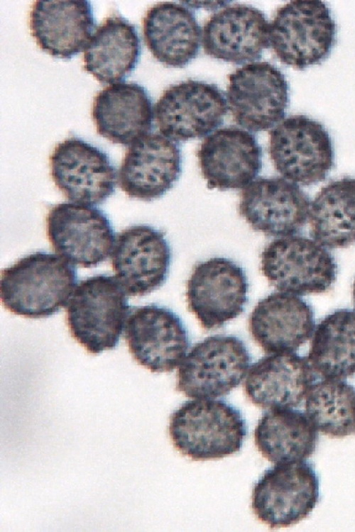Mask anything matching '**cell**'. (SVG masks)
Listing matches in <instances>:
<instances>
[{"label":"cell","instance_id":"cell-1","mask_svg":"<svg viewBox=\"0 0 355 532\" xmlns=\"http://www.w3.org/2000/svg\"><path fill=\"white\" fill-rule=\"evenodd\" d=\"M76 281L70 262L58 255L36 252L1 271V301L14 314L47 318L67 304Z\"/></svg>","mask_w":355,"mask_h":532},{"label":"cell","instance_id":"cell-2","mask_svg":"<svg viewBox=\"0 0 355 532\" xmlns=\"http://www.w3.org/2000/svg\"><path fill=\"white\" fill-rule=\"evenodd\" d=\"M168 433L174 448L195 461L221 459L239 452L247 434L241 411L221 399H197L173 411Z\"/></svg>","mask_w":355,"mask_h":532},{"label":"cell","instance_id":"cell-3","mask_svg":"<svg viewBox=\"0 0 355 532\" xmlns=\"http://www.w3.org/2000/svg\"><path fill=\"white\" fill-rule=\"evenodd\" d=\"M127 293L116 277H89L75 287L67 304L70 335L89 353L114 349L131 309Z\"/></svg>","mask_w":355,"mask_h":532},{"label":"cell","instance_id":"cell-4","mask_svg":"<svg viewBox=\"0 0 355 532\" xmlns=\"http://www.w3.org/2000/svg\"><path fill=\"white\" fill-rule=\"evenodd\" d=\"M337 25L321 0H293L279 7L270 24V45L285 65L297 70L323 62L336 43Z\"/></svg>","mask_w":355,"mask_h":532},{"label":"cell","instance_id":"cell-5","mask_svg":"<svg viewBox=\"0 0 355 532\" xmlns=\"http://www.w3.org/2000/svg\"><path fill=\"white\" fill-rule=\"evenodd\" d=\"M251 358L244 343L232 335H215L196 343L176 373V389L195 399L227 395L245 377Z\"/></svg>","mask_w":355,"mask_h":532},{"label":"cell","instance_id":"cell-6","mask_svg":"<svg viewBox=\"0 0 355 532\" xmlns=\"http://www.w3.org/2000/svg\"><path fill=\"white\" fill-rule=\"evenodd\" d=\"M261 270L271 286L295 295L325 292L337 275L332 255L317 241L297 235L270 242L261 254Z\"/></svg>","mask_w":355,"mask_h":532},{"label":"cell","instance_id":"cell-7","mask_svg":"<svg viewBox=\"0 0 355 532\" xmlns=\"http://www.w3.org/2000/svg\"><path fill=\"white\" fill-rule=\"evenodd\" d=\"M268 152L278 172L302 186L324 180L334 164L328 131L302 114L287 117L271 131Z\"/></svg>","mask_w":355,"mask_h":532},{"label":"cell","instance_id":"cell-8","mask_svg":"<svg viewBox=\"0 0 355 532\" xmlns=\"http://www.w3.org/2000/svg\"><path fill=\"white\" fill-rule=\"evenodd\" d=\"M320 480L305 460L276 463L253 486L251 508L271 528L288 527L305 519L319 501Z\"/></svg>","mask_w":355,"mask_h":532},{"label":"cell","instance_id":"cell-9","mask_svg":"<svg viewBox=\"0 0 355 532\" xmlns=\"http://www.w3.org/2000/svg\"><path fill=\"white\" fill-rule=\"evenodd\" d=\"M248 279L242 267L226 257L197 264L187 282L188 309L206 330L219 328L244 311Z\"/></svg>","mask_w":355,"mask_h":532},{"label":"cell","instance_id":"cell-10","mask_svg":"<svg viewBox=\"0 0 355 532\" xmlns=\"http://www.w3.org/2000/svg\"><path fill=\"white\" fill-rule=\"evenodd\" d=\"M47 237L55 253L71 264L91 267L112 251L114 233L98 208L77 203L52 206L46 216Z\"/></svg>","mask_w":355,"mask_h":532},{"label":"cell","instance_id":"cell-11","mask_svg":"<svg viewBox=\"0 0 355 532\" xmlns=\"http://www.w3.org/2000/svg\"><path fill=\"white\" fill-rule=\"evenodd\" d=\"M226 98L234 121L253 132L266 131L282 120L289 103L284 74L268 62H256L228 76Z\"/></svg>","mask_w":355,"mask_h":532},{"label":"cell","instance_id":"cell-12","mask_svg":"<svg viewBox=\"0 0 355 532\" xmlns=\"http://www.w3.org/2000/svg\"><path fill=\"white\" fill-rule=\"evenodd\" d=\"M226 111V101L217 86L193 79L169 87L154 108L160 133L176 141L206 135L222 123Z\"/></svg>","mask_w":355,"mask_h":532},{"label":"cell","instance_id":"cell-13","mask_svg":"<svg viewBox=\"0 0 355 532\" xmlns=\"http://www.w3.org/2000/svg\"><path fill=\"white\" fill-rule=\"evenodd\" d=\"M125 340L136 362L152 372H168L179 365L188 350L187 331L172 310L156 304L131 309Z\"/></svg>","mask_w":355,"mask_h":532},{"label":"cell","instance_id":"cell-14","mask_svg":"<svg viewBox=\"0 0 355 532\" xmlns=\"http://www.w3.org/2000/svg\"><path fill=\"white\" fill-rule=\"evenodd\" d=\"M50 167L55 184L74 203L100 204L114 192L116 174L109 156L81 138L71 137L58 143Z\"/></svg>","mask_w":355,"mask_h":532},{"label":"cell","instance_id":"cell-15","mask_svg":"<svg viewBox=\"0 0 355 532\" xmlns=\"http://www.w3.org/2000/svg\"><path fill=\"white\" fill-rule=\"evenodd\" d=\"M170 260L163 233L147 225L131 226L120 232L111 254L116 277L132 297L145 296L161 287Z\"/></svg>","mask_w":355,"mask_h":532},{"label":"cell","instance_id":"cell-16","mask_svg":"<svg viewBox=\"0 0 355 532\" xmlns=\"http://www.w3.org/2000/svg\"><path fill=\"white\" fill-rule=\"evenodd\" d=\"M310 201L305 192L281 177H260L243 190L239 214L256 231L288 236L305 225Z\"/></svg>","mask_w":355,"mask_h":532},{"label":"cell","instance_id":"cell-17","mask_svg":"<svg viewBox=\"0 0 355 532\" xmlns=\"http://www.w3.org/2000/svg\"><path fill=\"white\" fill-rule=\"evenodd\" d=\"M199 167L209 189H238L262 168V148L251 133L236 127L217 130L200 145Z\"/></svg>","mask_w":355,"mask_h":532},{"label":"cell","instance_id":"cell-18","mask_svg":"<svg viewBox=\"0 0 355 532\" xmlns=\"http://www.w3.org/2000/svg\"><path fill=\"white\" fill-rule=\"evenodd\" d=\"M182 170L178 146L157 133H148L131 145L119 171V184L131 198L149 201L162 196Z\"/></svg>","mask_w":355,"mask_h":532},{"label":"cell","instance_id":"cell-19","mask_svg":"<svg viewBox=\"0 0 355 532\" xmlns=\"http://www.w3.org/2000/svg\"><path fill=\"white\" fill-rule=\"evenodd\" d=\"M202 44L207 55L226 62L240 65L256 60L270 45V24L257 8L230 5L205 23Z\"/></svg>","mask_w":355,"mask_h":532},{"label":"cell","instance_id":"cell-20","mask_svg":"<svg viewBox=\"0 0 355 532\" xmlns=\"http://www.w3.org/2000/svg\"><path fill=\"white\" fill-rule=\"evenodd\" d=\"M314 311L295 294L273 292L261 299L248 318L254 341L266 353L296 351L313 334Z\"/></svg>","mask_w":355,"mask_h":532},{"label":"cell","instance_id":"cell-21","mask_svg":"<svg viewBox=\"0 0 355 532\" xmlns=\"http://www.w3.org/2000/svg\"><path fill=\"white\" fill-rule=\"evenodd\" d=\"M29 24L39 48L62 59L84 50L95 28L92 6L87 0L34 1Z\"/></svg>","mask_w":355,"mask_h":532},{"label":"cell","instance_id":"cell-22","mask_svg":"<svg viewBox=\"0 0 355 532\" xmlns=\"http://www.w3.org/2000/svg\"><path fill=\"white\" fill-rule=\"evenodd\" d=\"M315 380L307 358L294 353L263 357L253 363L244 380L248 400L262 409L296 407Z\"/></svg>","mask_w":355,"mask_h":532},{"label":"cell","instance_id":"cell-23","mask_svg":"<svg viewBox=\"0 0 355 532\" xmlns=\"http://www.w3.org/2000/svg\"><path fill=\"white\" fill-rule=\"evenodd\" d=\"M92 116L98 134L114 143L131 145L152 128L151 99L140 84L117 82L95 96Z\"/></svg>","mask_w":355,"mask_h":532},{"label":"cell","instance_id":"cell-24","mask_svg":"<svg viewBox=\"0 0 355 532\" xmlns=\"http://www.w3.org/2000/svg\"><path fill=\"white\" fill-rule=\"evenodd\" d=\"M144 41L161 63L183 67L198 54L201 29L195 14L175 2H160L151 7L143 20Z\"/></svg>","mask_w":355,"mask_h":532},{"label":"cell","instance_id":"cell-25","mask_svg":"<svg viewBox=\"0 0 355 532\" xmlns=\"http://www.w3.org/2000/svg\"><path fill=\"white\" fill-rule=\"evenodd\" d=\"M141 40L133 24L111 15L97 28L84 52V69L103 84L120 82L138 62Z\"/></svg>","mask_w":355,"mask_h":532},{"label":"cell","instance_id":"cell-26","mask_svg":"<svg viewBox=\"0 0 355 532\" xmlns=\"http://www.w3.org/2000/svg\"><path fill=\"white\" fill-rule=\"evenodd\" d=\"M318 431L303 411L271 409L259 419L254 443L262 456L274 463L305 460L315 452Z\"/></svg>","mask_w":355,"mask_h":532},{"label":"cell","instance_id":"cell-27","mask_svg":"<svg viewBox=\"0 0 355 532\" xmlns=\"http://www.w3.org/2000/svg\"><path fill=\"white\" fill-rule=\"evenodd\" d=\"M310 235L329 248L355 244V177L329 182L317 193L309 213Z\"/></svg>","mask_w":355,"mask_h":532},{"label":"cell","instance_id":"cell-28","mask_svg":"<svg viewBox=\"0 0 355 532\" xmlns=\"http://www.w3.org/2000/svg\"><path fill=\"white\" fill-rule=\"evenodd\" d=\"M307 360L324 379H342L355 375V311L338 309L319 323Z\"/></svg>","mask_w":355,"mask_h":532},{"label":"cell","instance_id":"cell-29","mask_svg":"<svg viewBox=\"0 0 355 532\" xmlns=\"http://www.w3.org/2000/svg\"><path fill=\"white\" fill-rule=\"evenodd\" d=\"M305 413L317 431L332 438L355 435V387L337 379L314 383L305 397Z\"/></svg>","mask_w":355,"mask_h":532},{"label":"cell","instance_id":"cell-30","mask_svg":"<svg viewBox=\"0 0 355 532\" xmlns=\"http://www.w3.org/2000/svg\"><path fill=\"white\" fill-rule=\"evenodd\" d=\"M352 294H353L354 304V306H355V279H354V283H353Z\"/></svg>","mask_w":355,"mask_h":532}]
</instances>
